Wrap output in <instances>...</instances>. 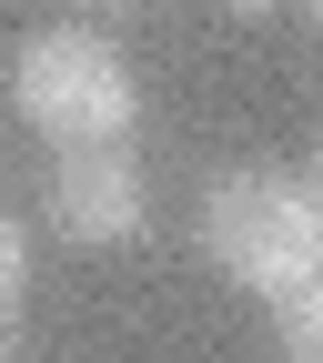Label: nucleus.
Here are the masks:
<instances>
[{
	"label": "nucleus",
	"mask_w": 323,
	"mask_h": 363,
	"mask_svg": "<svg viewBox=\"0 0 323 363\" xmlns=\"http://www.w3.org/2000/svg\"><path fill=\"white\" fill-rule=\"evenodd\" d=\"M21 293H31V233L0 212V323H21Z\"/></svg>",
	"instance_id": "obj_5"
},
{
	"label": "nucleus",
	"mask_w": 323,
	"mask_h": 363,
	"mask_svg": "<svg viewBox=\"0 0 323 363\" xmlns=\"http://www.w3.org/2000/svg\"><path fill=\"white\" fill-rule=\"evenodd\" d=\"M11 101H21V121L40 142H61V152H121V131L142 121V81H131V61L91 21H61V30L21 40Z\"/></svg>",
	"instance_id": "obj_2"
},
{
	"label": "nucleus",
	"mask_w": 323,
	"mask_h": 363,
	"mask_svg": "<svg viewBox=\"0 0 323 363\" xmlns=\"http://www.w3.org/2000/svg\"><path fill=\"white\" fill-rule=\"evenodd\" d=\"M152 222V182L131 152H61L51 162V233L81 252H121Z\"/></svg>",
	"instance_id": "obj_3"
},
{
	"label": "nucleus",
	"mask_w": 323,
	"mask_h": 363,
	"mask_svg": "<svg viewBox=\"0 0 323 363\" xmlns=\"http://www.w3.org/2000/svg\"><path fill=\"white\" fill-rule=\"evenodd\" d=\"M202 252H212L222 283H243L263 303H293L303 283H323V202H313V182L222 172L202 192Z\"/></svg>",
	"instance_id": "obj_1"
},
{
	"label": "nucleus",
	"mask_w": 323,
	"mask_h": 363,
	"mask_svg": "<svg viewBox=\"0 0 323 363\" xmlns=\"http://www.w3.org/2000/svg\"><path fill=\"white\" fill-rule=\"evenodd\" d=\"M273 333H283L293 363H323V283H303L293 303H273Z\"/></svg>",
	"instance_id": "obj_4"
},
{
	"label": "nucleus",
	"mask_w": 323,
	"mask_h": 363,
	"mask_svg": "<svg viewBox=\"0 0 323 363\" xmlns=\"http://www.w3.org/2000/svg\"><path fill=\"white\" fill-rule=\"evenodd\" d=\"M222 11H233V21H273L283 0H222Z\"/></svg>",
	"instance_id": "obj_6"
},
{
	"label": "nucleus",
	"mask_w": 323,
	"mask_h": 363,
	"mask_svg": "<svg viewBox=\"0 0 323 363\" xmlns=\"http://www.w3.org/2000/svg\"><path fill=\"white\" fill-rule=\"evenodd\" d=\"M313 202H323V152H313Z\"/></svg>",
	"instance_id": "obj_7"
},
{
	"label": "nucleus",
	"mask_w": 323,
	"mask_h": 363,
	"mask_svg": "<svg viewBox=\"0 0 323 363\" xmlns=\"http://www.w3.org/2000/svg\"><path fill=\"white\" fill-rule=\"evenodd\" d=\"M303 11H313V30H323V0H303Z\"/></svg>",
	"instance_id": "obj_8"
}]
</instances>
